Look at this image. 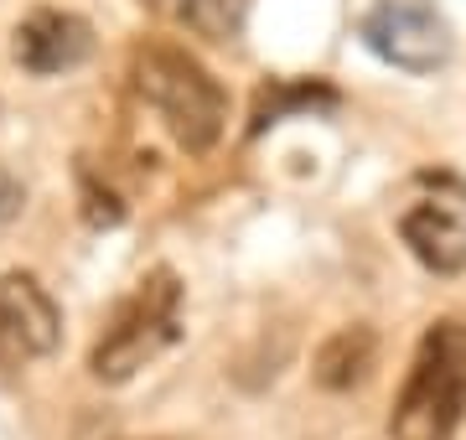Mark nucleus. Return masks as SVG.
<instances>
[{"label": "nucleus", "instance_id": "nucleus-9", "mask_svg": "<svg viewBox=\"0 0 466 440\" xmlns=\"http://www.w3.org/2000/svg\"><path fill=\"white\" fill-rule=\"evenodd\" d=\"M140 5L202 42H238L244 21H249V0H140Z\"/></svg>", "mask_w": 466, "mask_h": 440}, {"label": "nucleus", "instance_id": "nucleus-8", "mask_svg": "<svg viewBox=\"0 0 466 440\" xmlns=\"http://www.w3.org/2000/svg\"><path fill=\"white\" fill-rule=\"evenodd\" d=\"M379 368V337L373 326H337L332 337L317 347L311 357V378L327 394H352L358 384H368V373Z\"/></svg>", "mask_w": 466, "mask_h": 440}, {"label": "nucleus", "instance_id": "nucleus-7", "mask_svg": "<svg viewBox=\"0 0 466 440\" xmlns=\"http://www.w3.org/2000/svg\"><path fill=\"white\" fill-rule=\"evenodd\" d=\"M404 249L431 275H461L466 270V192L456 186L451 197H420L400 213Z\"/></svg>", "mask_w": 466, "mask_h": 440}, {"label": "nucleus", "instance_id": "nucleus-10", "mask_svg": "<svg viewBox=\"0 0 466 440\" xmlns=\"http://www.w3.org/2000/svg\"><path fill=\"white\" fill-rule=\"evenodd\" d=\"M306 109H337V88L327 84H306V78H269L259 94H254V115H249V135H265L269 125H280L290 115H306Z\"/></svg>", "mask_w": 466, "mask_h": 440}, {"label": "nucleus", "instance_id": "nucleus-5", "mask_svg": "<svg viewBox=\"0 0 466 440\" xmlns=\"http://www.w3.org/2000/svg\"><path fill=\"white\" fill-rule=\"evenodd\" d=\"M63 342V311L32 270L0 275V363L52 357Z\"/></svg>", "mask_w": 466, "mask_h": 440}, {"label": "nucleus", "instance_id": "nucleus-12", "mask_svg": "<svg viewBox=\"0 0 466 440\" xmlns=\"http://www.w3.org/2000/svg\"><path fill=\"white\" fill-rule=\"evenodd\" d=\"M21 207H26V186H21L16 171L0 166V234H5V228L21 218Z\"/></svg>", "mask_w": 466, "mask_h": 440}, {"label": "nucleus", "instance_id": "nucleus-11", "mask_svg": "<svg viewBox=\"0 0 466 440\" xmlns=\"http://www.w3.org/2000/svg\"><path fill=\"white\" fill-rule=\"evenodd\" d=\"M78 192H84L88 228H115V223H125V203H119L109 186L94 182V171H88V166H78Z\"/></svg>", "mask_w": 466, "mask_h": 440}, {"label": "nucleus", "instance_id": "nucleus-4", "mask_svg": "<svg viewBox=\"0 0 466 440\" xmlns=\"http://www.w3.org/2000/svg\"><path fill=\"white\" fill-rule=\"evenodd\" d=\"M363 42L379 52L389 68L435 73L451 63V26L431 0H373L363 16Z\"/></svg>", "mask_w": 466, "mask_h": 440}, {"label": "nucleus", "instance_id": "nucleus-6", "mask_svg": "<svg viewBox=\"0 0 466 440\" xmlns=\"http://www.w3.org/2000/svg\"><path fill=\"white\" fill-rule=\"evenodd\" d=\"M11 52L32 78H57L73 73L78 63H88L94 52V26L78 11H57V5H36L16 21L11 32Z\"/></svg>", "mask_w": 466, "mask_h": 440}, {"label": "nucleus", "instance_id": "nucleus-1", "mask_svg": "<svg viewBox=\"0 0 466 440\" xmlns=\"http://www.w3.org/2000/svg\"><path fill=\"white\" fill-rule=\"evenodd\" d=\"M466 420V322L435 316L404 373V389L389 415L394 440H456Z\"/></svg>", "mask_w": 466, "mask_h": 440}, {"label": "nucleus", "instance_id": "nucleus-2", "mask_svg": "<svg viewBox=\"0 0 466 440\" xmlns=\"http://www.w3.org/2000/svg\"><path fill=\"white\" fill-rule=\"evenodd\" d=\"M130 84L135 94L167 119L177 145L192 155L213 151L223 125H228V94L213 73L202 68L192 52L171 47V42H146L130 57Z\"/></svg>", "mask_w": 466, "mask_h": 440}, {"label": "nucleus", "instance_id": "nucleus-3", "mask_svg": "<svg viewBox=\"0 0 466 440\" xmlns=\"http://www.w3.org/2000/svg\"><path fill=\"white\" fill-rule=\"evenodd\" d=\"M177 337H182V280H177L171 265H156L119 301L109 332L94 342L88 373L99 384H130L135 373L146 368V363H156Z\"/></svg>", "mask_w": 466, "mask_h": 440}]
</instances>
